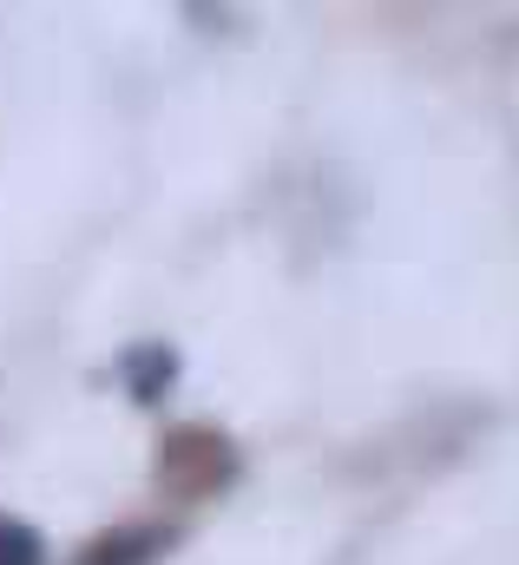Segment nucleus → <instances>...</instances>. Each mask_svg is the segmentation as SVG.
<instances>
[{"mask_svg":"<svg viewBox=\"0 0 519 565\" xmlns=\"http://www.w3.org/2000/svg\"><path fill=\"white\" fill-rule=\"evenodd\" d=\"M0 565H40V540L20 520H0Z\"/></svg>","mask_w":519,"mask_h":565,"instance_id":"obj_1","label":"nucleus"}]
</instances>
